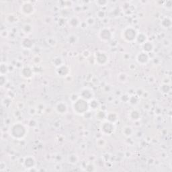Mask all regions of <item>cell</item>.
Segmentation results:
<instances>
[{
    "label": "cell",
    "mask_w": 172,
    "mask_h": 172,
    "mask_svg": "<svg viewBox=\"0 0 172 172\" xmlns=\"http://www.w3.org/2000/svg\"><path fill=\"white\" fill-rule=\"evenodd\" d=\"M28 133L27 128L21 122H16L11 125L9 129V135L13 139L16 140H21L26 136Z\"/></svg>",
    "instance_id": "6da1fadb"
},
{
    "label": "cell",
    "mask_w": 172,
    "mask_h": 172,
    "mask_svg": "<svg viewBox=\"0 0 172 172\" xmlns=\"http://www.w3.org/2000/svg\"><path fill=\"white\" fill-rule=\"evenodd\" d=\"M72 108L75 114L78 115H84L89 108L88 102L79 97L75 102H73Z\"/></svg>",
    "instance_id": "7a4b0ae2"
},
{
    "label": "cell",
    "mask_w": 172,
    "mask_h": 172,
    "mask_svg": "<svg viewBox=\"0 0 172 172\" xmlns=\"http://www.w3.org/2000/svg\"><path fill=\"white\" fill-rule=\"evenodd\" d=\"M137 34L138 33L135 28L132 27V26H127L122 30V37L128 43H132V42L136 41Z\"/></svg>",
    "instance_id": "3957f363"
},
{
    "label": "cell",
    "mask_w": 172,
    "mask_h": 172,
    "mask_svg": "<svg viewBox=\"0 0 172 172\" xmlns=\"http://www.w3.org/2000/svg\"><path fill=\"white\" fill-rule=\"evenodd\" d=\"M100 131L104 135L110 136L116 131L115 125L108 121L103 122L100 125Z\"/></svg>",
    "instance_id": "277c9868"
},
{
    "label": "cell",
    "mask_w": 172,
    "mask_h": 172,
    "mask_svg": "<svg viewBox=\"0 0 172 172\" xmlns=\"http://www.w3.org/2000/svg\"><path fill=\"white\" fill-rule=\"evenodd\" d=\"M108 55L104 51H97L95 53V62L99 65H105L108 62Z\"/></svg>",
    "instance_id": "5b68a950"
},
{
    "label": "cell",
    "mask_w": 172,
    "mask_h": 172,
    "mask_svg": "<svg viewBox=\"0 0 172 172\" xmlns=\"http://www.w3.org/2000/svg\"><path fill=\"white\" fill-rule=\"evenodd\" d=\"M79 96L83 100L89 102V100L94 98V92L89 87H83L80 90Z\"/></svg>",
    "instance_id": "8992f818"
},
{
    "label": "cell",
    "mask_w": 172,
    "mask_h": 172,
    "mask_svg": "<svg viewBox=\"0 0 172 172\" xmlns=\"http://www.w3.org/2000/svg\"><path fill=\"white\" fill-rule=\"evenodd\" d=\"M99 38L103 42H108L112 39V33L109 28H102L99 32Z\"/></svg>",
    "instance_id": "52a82bcc"
},
{
    "label": "cell",
    "mask_w": 172,
    "mask_h": 172,
    "mask_svg": "<svg viewBox=\"0 0 172 172\" xmlns=\"http://www.w3.org/2000/svg\"><path fill=\"white\" fill-rule=\"evenodd\" d=\"M20 11L23 14L26 16H30L34 13V5L30 2H24L21 5Z\"/></svg>",
    "instance_id": "ba28073f"
},
{
    "label": "cell",
    "mask_w": 172,
    "mask_h": 172,
    "mask_svg": "<svg viewBox=\"0 0 172 172\" xmlns=\"http://www.w3.org/2000/svg\"><path fill=\"white\" fill-rule=\"evenodd\" d=\"M150 57L149 56L148 53L143 52V51L139 53L136 57L137 62L139 64L142 65H145L148 63Z\"/></svg>",
    "instance_id": "9c48e42d"
},
{
    "label": "cell",
    "mask_w": 172,
    "mask_h": 172,
    "mask_svg": "<svg viewBox=\"0 0 172 172\" xmlns=\"http://www.w3.org/2000/svg\"><path fill=\"white\" fill-rule=\"evenodd\" d=\"M55 110L57 113L61 114V115L66 114L68 110L67 104L63 101L57 102L55 106Z\"/></svg>",
    "instance_id": "30bf717a"
},
{
    "label": "cell",
    "mask_w": 172,
    "mask_h": 172,
    "mask_svg": "<svg viewBox=\"0 0 172 172\" xmlns=\"http://www.w3.org/2000/svg\"><path fill=\"white\" fill-rule=\"evenodd\" d=\"M56 73L57 75L60 76V77H67V76H68L70 73V68L67 65L64 64L57 68Z\"/></svg>",
    "instance_id": "8fae6325"
},
{
    "label": "cell",
    "mask_w": 172,
    "mask_h": 172,
    "mask_svg": "<svg viewBox=\"0 0 172 172\" xmlns=\"http://www.w3.org/2000/svg\"><path fill=\"white\" fill-rule=\"evenodd\" d=\"M24 166L27 168V169H30V168L35 167L36 165V160L34 157L32 156H27L24 158Z\"/></svg>",
    "instance_id": "7c38bea8"
},
{
    "label": "cell",
    "mask_w": 172,
    "mask_h": 172,
    "mask_svg": "<svg viewBox=\"0 0 172 172\" xmlns=\"http://www.w3.org/2000/svg\"><path fill=\"white\" fill-rule=\"evenodd\" d=\"M20 75L25 79H29V78L32 77V75H33L32 68L29 66L24 67L20 71Z\"/></svg>",
    "instance_id": "4fadbf2b"
},
{
    "label": "cell",
    "mask_w": 172,
    "mask_h": 172,
    "mask_svg": "<svg viewBox=\"0 0 172 172\" xmlns=\"http://www.w3.org/2000/svg\"><path fill=\"white\" fill-rule=\"evenodd\" d=\"M21 46L25 50H30L34 47V42L28 38H24L21 41Z\"/></svg>",
    "instance_id": "5bb4252c"
},
{
    "label": "cell",
    "mask_w": 172,
    "mask_h": 172,
    "mask_svg": "<svg viewBox=\"0 0 172 172\" xmlns=\"http://www.w3.org/2000/svg\"><path fill=\"white\" fill-rule=\"evenodd\" d=\"M106 119L107 121L115 124L119 120V116L115 112H109L106 113Z\"/></svg>",
    "instance_id": "9a60e30c"
},
{
    "label": "cell",
    "mask_w": 172,
    "mask_h": 172,
    "mask_svg": "<svg viewBox=\"0 0 172 172\" xmlns=\"http://www.w3.org/2000/svg\"><path fill=\"white\" fill-rule=\"evenodd\" d=\"M129 118L131 120H133L134 122L138 121L141 119V112L139 111L137 109H133L132 110L129 114Z\"/></svg>",
    "instance_id": "2e32d148"
},
{
    "label": "cell",
    "mask_w": 172,
    "mask_h": 172,
    "mask_svg": "<svg viewBox=\"0 0 172 172\" xmlns=\"http://www.w3.org/2000/svg\"><path fill=\"white\" fill-rule=\"evenodd\" d=\"M142 47H143V52L148 53V54L149 53H152V51H153V49H154L153 44L149 41H147L145 42V43H143L142 45Z\"/></svg>",
    "instance_id": "e0dca14e"
},
{
    "label": "cell",
    "mask_w": 172,
    "mask_h": 172,
    "mask_svg": "<svg viewBox=\"0 0 172 172\" xmlns=\"http://www.w3.org/2000/svg\"><path fill=\"white\" fill-rule=\"evenodd\" d=\"M68 24L69 26H71V28H77L78 26H80L81 24V22L79 20V18L77 17L73 16L71 17L69 20L68 21Z\"/></svg>",
    "instance_id": "ac0fdd59"
},
{
    "label": "cell",
    "mask_w": 172,
    "mask_h": 172,
    "mask_svg": "<svg viewBox=\"0 0 172 172\" xmlns=\"http://www.w3.org/2000/svg\"><path fill=\"white\" fill-rule=\"evenodd\" d=\"M79 156L75 153L70 154L67 157V161L69 163L72 164V165H76L78 162H79Z\"/></svg>",
    "instance_id": "d6986e66"
},
{
    "label": "cell",
    "mask_w": 172,
    "mask_h": 172,
    "mask_svg": "<svg viewBox=\"0 0 172 172\" xmlns=\"http://www.w3.org/2000/svg\"><path fill=\"white\" fill-rule=\"evenodd\" d=\"M122 133L123 134V135L127 138L129 137H131L132 135H133L134 133V131L133 129V128L131 127H129V126H127V127H124L122 130Z\"/></svg>",
    "instance_id": "ffe728a7"
},
{
    "label": "cell",
    "mask_w": 172,
    "mask_h": 172,
    "mask_svg": "<svg viewBox=\"0 0 172 172\" xmlns=\"http://www.w3.org/2000/svg\"><path fill=\"white\" fill-rule=\"evenodd\" d=\"M78 36L75 34H70L67 37V41L70 45H75L78 41Z\"/></svg>",
    "instance_id": "44dd1931"
},
{
    "label": "cell",
    "mask_w": 172,
    "mask_h": 172,
    "mask_svg": "<svg viewBox=\"0 0 172 172\" xmlns=\"http://www.w3.org/2000/svg\"><path fill=\"white\" fill-rule=\"evenodd\" d=\"M147 36L146 34L143 33V32L138 33L136 38V41L137 43L139 44H141V45H143V43H145V42H147Z\"/></svg>",
    "instance_id": "7402d4cb"
},
{
    "label": "cell",
    "mask_w": 172,
    "mask_h": 172,
    "mask_svg": "<svg viewBox=\"0 0 172 172\" xmlns=\"http://www.w3.org/2000/svg\"><path fill=\"white\" fill-rule=\"evenodd\" d=\"M89 108L91 109L92 110H97L100 106V103L98 101L95 100V98H93L92 100H89L88 102Z\"/></svg>",
    "instance_id": "603a6c76"
},
{
    "label": "cell",
    "mask_w": 172,
    "mask_h": 172,
    "mask_svg": "<svg viewBox=\"0 0 172 172\" xmlns=\"http://www.w3.org/2000/svg\"><path fill=\"white\" fill-rule=\"evenodd\" d=\"M53 65L56 67L57 68L59 67H60L65 64L63 59L61 57H59V56L55 57L53 60Z\"/></svg>",
    "instance_id": "cb8c5ba5"
},
{
    "label": "cell",
    "mask_w": 172,
    "mask_h": 172,
    "mask_svg": "<svg viewBox=\"0 0 172 172\" xmlns=\"http://www.w3.org/2000/svg\"><path fill=\"white\" fill-rule=\"evenodd\" d=\"M161 25L164 28H170L171 26V20L170 18H164L161 22Z\"/></svg>",
    "instance_id": "d4e9b609"
},
{
    "label": "cell",
    "mask_w": 172,
    "mask_h": 172,
    "mask_svg": "<svg viewBox=\"0 0 172 172\" xmlns=\"http://www.w3.org/2000/svg\"><path fill=\"white\" fill-rule=\"evenodd\" d=\"M139 97L138 95H132L129 97V100L128 101V102L129 103L131 106H135L139 104Z\"/></svg>",
    "instance_id": "484cf974"
},
{
    "label": "cell",
    "mask_w": 172,
    "mask_h": 172,
    "mask_svg": "<svg viewBox=\"0 0 172 172\" xmlns=\"http://www.w3.org/2000/svg\"><path fill=\"white\" fill-rule=\"evenodd\" d=\"M129 76L125 73H120L118 75V81L120 83H126L127 81Z\"/></svg>",
    "instance_id": "4316f807"
},
{
    "label": "cell",
    "mask_w": 172,
    "mask_h": 172,
    "mask_svg": "<svg viewBox=\"0 0 172 172\" xmlns=\"http://www.w3.org/2000/svg\"><path fill=\"white\" fill-rule=\"evenodd\" d=\"M9 71V67L5 63H1V66H0V72H1V75H5Z\"/></svg>",
    "instance_id": "83f0119b"
},
{
    "label": "cell",
    "mask_w": 172,
    "mask_h": 172,
    "mask_svg": "<svg viewBox=\"0 0 172 172\" xmlns=\"http://www.w3.org/2000/svg\"><path fill=\"white\" fill-rule=\"evenodd\" d=\"M22 30L23 32V33L26 34H28L31 33V32L32 31V26L31 24H25L24 26H22Z\"/></svg>",
    "instance_id": "f1b7e54d"
},
{
    "label": "cell",
    "mask_w": 172,
    "mask_h": 172,
    "mask_svg": "<svg viewBox=\"0 0 172 172\" xmlns=\"http://www.w3.org/2000/svg\"><path fill=\"white\" fill-rule=\"evenodd\" d=\"M17 20H18V18L17 16H14V14H9L6 17V22L9 23V24H14V23L17 22Z\"/></svg>",
    "instance_id": "f546056e"
},
{
    "label": "cell",
    "mask_w": 172,
    "mask_h": 172,
    "mask_svg": "<svg viewBox=\"0 0 172 172\" xmlns=\"http://www.w3.org/2000/svg\"><path fill=\"white\" fill-rule=\"evenodd\" d=\"M106 113H105L104 111H102V110L98 111L96 113V118L98 120H102L106 119Z\"/></svg>",
    "instance_id": "4dcf8cb0"
},
{
    "label": "cell",
    "mask_w": 172,
    "mask_h": 172,
    "mask_svg": "<svg viewBox=\"0 0 172 172\" xmlns=\"http://www.w3.org/2000/svg\"><path fill=\"white\" fill-rule=\"evenodd\" d=\"M2 105L4 107H6V108H8V107L10 106L11 104V100H10V98L9 97H5L2 100Z\"/></svg>",
    "instance_id": "1f68e13d"
},
{
    "label": "cell",
    "mask_w": 172,
    "mask_h": 172,
    "mask_svg": "<svg viewBox=\"0 0 172 172\" xmlns=\"http://www.w3.org/2000/svg\"><path fill=\"white\" fill-rule=\"evenodd\" d=\"M48 41V44L49 45H51V47H55L57 45V41L56 39H55V37H49V39H47Z\"/></svg>",
    "instance_id": "d6a6232c"
},
{
    "label": "cell",
    "mask_w": 172,
    "mask_h": 172,
    "mask_svg": "<svg viewBox=\"0 0 172 172\" xmlns=\"http://www.w3.org/2000/svg\"><path fill=\"white\" fill-rule=\"evenodd\" d=\"M161 91L164 93H167L170 91V87L167 84H164L161 87Z\"/></svg>",
    "instance_id": "836d02e7"
},
{
    "label": "cell",
    "mask_w": 172,
    "mask_h": 172,
    "mask_svg": "<svg viewBox=\"0 0 172 172\" xmlns=\"http://www.w3.org/2000/svg\"><path fill=\"white\" fill-rule=\"evenodd\" d=\"M85 22L87 23V26H93L94 25V24L95 23V20L93 17H89V18H87Z\"/></svg>",
    "instance_id": "e575fe53"
},
{
    "label": "cell",
    "mask_w": 172,
    "mask_h": 172,
    "mask_svg": "<svg viewBox=\"0 0 172 172\" xmlns=\"http://www.w3.org/2000/svg\"><path fill=\"white\" fill-rule=\"evenodd\" d=\"M96 16L98 18L100 19H104L106 16V12L104 10H99L96 13Z\"/></svg>",
    "instance_id": "d590c367"
},
{
    "label": "cell",
    "mask_w": 172,
    "mask_h": 172,
    "mask_svg": "<svg viewBox=\"0 0 172 172\" xmlns=\"http://www.w3.org/2000/svg\"><path fill=\"white\" fill-rule=\"evenodd\" d=\"M7 79L6 75H1V77H0V84H1V87L4 86L5 84L7 83Z\"/></svg>",
    "instance_id": "8d00e7d4"
},
{
    "label": "cell",
    "mask_w": 172,
    "mask_h": 172,
    "mask_svg": "<svg viewBox=\"0 0 172 172\" xmlns=\"http://www.w3.org/2000/svg\"><path fill=\"white\" fill-rule=\"evenodd\" d=\"M96 143L98 147H104L106 143L104 139H97Z\"/></svg>",
    "instance_id": "74e56055"
},
{
    "label": "cell",
    "mask_w": 172,
    "mask_h": 172,
    "mask_svg": "<svg viewBox=\"0 0 172 172\" xmlns=\"http://www.w3.org/2000/svg\"><path fill=\"white\" fill-rule=\"evenodd\" d=\"M79 95H78V94H75V93H73V94L71 95V96L69 97L70 100L71 101L72 103L74 102H75V101L77 100H78V99H79Z\"/></svg>",
    "instance_id": "f35d334b"
},
{
    "label": "cell",
    "mask_w": 172,
    "mask_h": 172,
    "mask_svg": "<svg viewBox=\"0 0 172 172\" xmlns=\"http://www.w3.org/2000/svg\"><path fill=\"white\" fill-rule=\"evenodd\" d=\"M96 3L98 5H100V6H106V5L108 3V1H104V0H103V1L100 0V1H96Z\"/></svg>",
    "instance_id": "ab89813d"
},
{
    "label": "cell",
    "mask_w": 172,
    "mask_h": 172,
    "mask_svg": "<svg viewBox=\"0 0 172 172\" xmlns=\"http://www.w3.org/2000/svg\"><path fill=\"white\" fill-rule=\"evenodd\" d=\"M36 112H37V109L34 108H31L29 110V114L32 116H34V114H36Z\"/></svg>",
    "instance_id": "60d3db41"
},
{
    "label": "cell",
    "mask_w": 172,
    "mask_h": 172,
    "mask_svg": "<svg viewBox=\"0 0 172 172\" xmlns=\"http://www.w3.org/2000/svg\"><path fill=\"white\" fill-rule=\"evenodd\" d=\"M83 56L85 57H89V55H90V53L89 52V51L86 50V51H83Z\"/></svg>",
    "instance_id": "b9f144b4"
}]
</instances>
